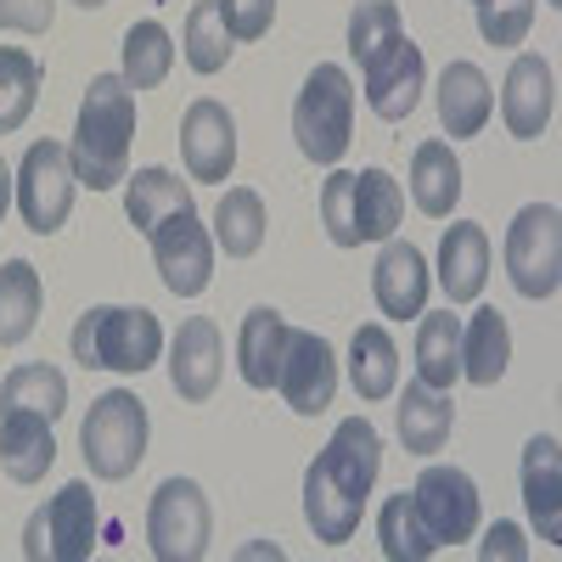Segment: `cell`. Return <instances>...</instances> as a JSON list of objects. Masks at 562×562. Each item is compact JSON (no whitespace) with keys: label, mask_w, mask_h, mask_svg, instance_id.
<instances>
[{"label":"cell","mask_w":562,"mask_h":562,"mask_svg":"<svg viewBox=\"0 0 562 562\" xmlns=\"http://www.w3.org/2000/svg\"><path fill=\"white\" fill-rule=\"evenodd\" d=\"M281 400L299 416H321L338 394V355L321 333H288V355H281V378H276Z\"/></svg>","instance_id":"obj_12"},{"label":"cell","mask_w":562,"mask_h":562,"mask_svg":"<svg viewBox=\"0 0 562 562\" xmlns=\"http://www.w3.org/2000/svg\"><path fill=\"white\" fill-rule=\"evenodd\" d=\"M366 102H371V113L378 119H389V124H400V119H411L416 113V102H422V45H411L405 34L389 45V52H378L366 68Z\"/></svg>","instance_id":"obj_13"},{"label":"cell","mask_w":562,"mask_h":562,"mask_svg":"<svg viewBox=\"0 0 562 562\" xmlns=\"http://www.w3.org/2000/svg\"><path fill=\"white\" fill-rule=\"evenodd\" d=\"M495 113V97H490V79L479 63H450L439 74V124L461 140V135H479Z\"/></svg>","instance_id":"obj_21"},{"label":"cell","mask_w":562,"mask_h":562,"mask_svg":"<svg viewBox=\"0 0 562 562\" xmlns=\"http://www.w3.org/2000/svg\"><path fill=\"white\" fill-rule=\"evenodd\" d=\"M220 360H225L220 326H214L209 315L180 321V333H175V344H169V383H175V394L192 400V405L214 400V389H220Z\"/></svg>","instance_id":"obj_14"},{"label":"cell","mask_w":562,"mask_h":562,"mask_svg":"<svg viewBox=\"0 0 562 562\" xmlns=\"http://www.w3.org/2000/svg\"><path fill=\"white\" fill-rule=\"evenodd\" d=\"M479 551H484V562H495V557H501V562L529 557V546H524V529H518V524H495V529L484 535V546H479Z\"/></svg>","instance_id":"obj_42"},{"label":"cell","mask_w":562,"mask_h":562,"mask_svg":"<svg viewBox=\"0 0 562 562\" xmlns=\"http://www.w3.org/2000/svg\"><path fill=\"white\" fill-rule=\"evenodd\" d=\"M57 18V0H0V29L18 34H45Z\"/></svg>","instance_id":"obj_41"},{"label":"cell","mask_w":562,"mask_h":562,"mask_svg":"<svg viewBox=\"0 0 562 562\" xmlns=\"http://www.w3.org/2000/svg\"><path fill=\"white\" fill-rule=\"evenodd\" d=\"M40 304H45V288H40V270L29 259H12L0 265V344H23L34 326H40Z\"/></svg>","instance_id":"obj_29"},{"label":"cell","mask_w":562,"mask_h":562,"mask_svg":"<svg viewBox=\"0 0 562 562\" xmlns=\"http://www.w3.org/2000/svg\"><path fill=\"white\" fill-rule=\"evenodd\" d=\"M456 378H461V321L450 310L445 315L422 310V326H416V383L450 394Z\"/></svg>","instance_id":"obj_27"},{"label":"cell","mask_w":562,"mask_h":562,"mask_svg":"<svg viewBox=\"0 0 562 562\" xmlns=\"http://www.w3.org/2000/svg\"><path fill=\"white\" fill-rule=\"evenodd\" d=\"M220 18H225L231 40H259L276 18V0H220Z\"/></svg>","instance_id":"obj_40"},{"label":"cell","mask_w":562,"mask_h":562,"mask_svg":"<svg viewBox=\"0 0 562 562\" xmlns=\"http://www.w3.org/2000/svg\"><path fill=\"white\" fill-rule=\"evenodd\" d=\"M74 158L63 140H34L23 169H18V209H23V225L34 231V237H52V231H63L68 209H74Z\"/></svg>","instance_id":"obj_7"},{"label":"cell","mask_w":562,"mask_h":562,"mask_svg":"<svg viewBox=\"0 0 562 562\" xmlns=\"http://www.w3.org/2000/svg\"><path fill=\"white\" fill-rule=\"evenodd\" d=\"M321 220H326V237L338 248H360L355 237V175L349 169H333L321 186Z\"/></svg>","instance_id":"obj_38"},{"label":"cell","mask_w":562,"mask_h":562,"mask_svg":"<svg viewBox=\"0 0 562 562\" xmlns=\"http://www.w3.org/2000/svg\"><path fill=\"white\" fill-rule=\"evenodd\" d=\"M484 281H490V237H484V225L461 220L439 243V288L450 304H473L484 293Z\"/></svg>","instance_id":"obj_18"},{"label":"cell","mask_w":562,"mask_h":562,"mask_svg":"<svg viewBox=\"0 0 562 562\" xmlns=\"http://www.w3.org/2000/svg\"><path fill=\"white\" fill-rule=\"evenodd\" d=\"M288 333H293V326L281 321L270 304L248 310L243 338H237V360H243V383H248V389H276L281 355H288Z\"/></svg>","instance_id":"obj_24"},{"label":"cell","mask_w":562,"mask_h":562,"mask_svg":"<svg viewBox=\"0 0 562 562\" xmlns=\"http://www.w3.org/2000/svg\"><path fill=\"white\" fill-rule=\"evenodd\" d=\"M214 243L231 259H254L259 254V243H265V203H259V192L231 186V192L220 198V209H214Z\"/></svg>","instance_id":"obj_31"},{"label":"cell","mask_w":562,"mask_h":562,"mask_svg":"<svg viewBox=\"0 0 562 562\" xmlns=\"http://www.w3.org/2000/svg\"><path fill=\"white\" fill-rule=\"evenodd\" d=\"M378 535H383V557H394V562H428L439 551V540L428 535V524L416 518V501L411 495H394L378 512Z\"/></svg>","instance_id":"obj_35"},{"label":"cell","mask_w":562,"mask_h":562,"mask_svg":"<svg viewBox=\"0 0 562 562\" xmlns=\"http://www.w3.org/2000/svg\"><path fill=\"white\" fill-rule=\"evenodd\" d=\"M12 169H7V158H0V220H7V209H12Z\"/></svg>","instance_id":"obj_43"},{"label":"cell","mask_w":562,"mask_h":562,"mask_svg":"<svg viewBox=\"0 0 562 562\" xmlns=\"http://www.w3.org/2000/svg\"><path fill=\"white\" fill-rule=\"evenodd\" d=\"M349 383L360 400H389L400 389V349L389 326H360L349 344Z\"/></svg>","instance_id":"obj_28"},{"label":"cell","mask_w":562,"mask_h":562,"mask_svg":"<svg viewBox=\"0 0 562 562\" xmlns=\"http://www.w3.org/2000/svg\"><path fill=\"white\" fill-rule=\"evenodd\" d=\"M479 7V34L490 45H524L535 23V0H473Z\"/></svg>","instance_id":"obj_39"},{"label":"cell","mask_w":562,"mask_h":562,"mask_svg":"<svg viewBox=\"0 0 562 562\" xmlns=\"http://www.w3.org/2000/svg\"><path fill=\"white\" fill-rule=\"evenodd\" d=\"M371 293H378V310L394 321H411L428 310V259L411 243H389L378 270H371Z\"/></svg>","instance_id":"obj_17"},{"label":"cell","mask_w":562,"mask_h":562,"mask_svg":"<svg viewBox=\"0 0 562 562\" xmlns=\"http://www.w3.org/2000/svg\"><path fill=\"white\" fill-rule=\"evenodd\" d=\"M52 461H57L52 422L34 411H0V467H7V479L40 484L52 473Z\"/></svg>","instance_id":"obj_19"},{"label":"cell","mask_w":562,"mask_h":562,"mask_svg":"<svg viewBox=\"0 0 562 562\" xmlns=\"http://www.w3.org/2000/svg\"><path fill=\"white\" fill-rule=\"evenodd\" d=\"M130 140H135V90L124 74H97L79 102V130H74V175L90 192H113L130 175Z\"/></svg>","instance_id":"obj_2"},{"label":"cell","mask_w":562,"mask_h":562,"mask_svg":"<svg viewBox=\"0 0 562 562\" xmlns=\"http://www.w3.org/2000/svg\"><path fill=\"white\" fill-rule=\"evenodd\" d=\"M124 180H130L124 214H130L135 231H153L158 220L192 209V186H186L180 175H169V169H135V175H124Z\"/></svg>","instance_id":"obj_30"},{"label":"cell","mask_w":562,"mask_h":562,"mask_svg":"<svg viewBox=\"0 0 562 562\" xmlns=\"http://www.w3.org/2000/svg\"><path fill=\"white\" fill-rule=\"evenodd\" d=\"M169 68H175V40H169V29L164 23H130V34H124V85L130 90H153V85H164L169 79Z\"/></svg>","instance_id":"obj_33"},{"label":"cell","mask_w":562,"mask_h":562,"mask_svg":"<svg viewBox=\"0 0 562 562\" xmlns=\"http://www.w3.org/2000/svg\"><path fill=\"white\" fill-rule=\"evenodd\" d=\"M416 518L428 524V535L439 546H461L479 535V484L461 473V467H428L411 490Z\"/></svg>","instance_id":"obj_11"},{"label":"cell","mask_w":562,"mask_h":562,"mask_svg":"<svg viewBox=\"0 0 562 562\" xmlns=\"http://www.w3.org/2000/svg\"><path fill=\"white\" fill-rule=\"evenodd\" d=\"M512 360V333H506V315L501 310H473L461 326V378L479 383V389H495L501 371Z\"/></svg>","instance_id":"obj_22"},{"label":"cell","mask_w":562,"mask_h":562,"mask_svg":"<svg viewBox=\"0 0 562 562\" xmlns=\"http://www.w3.org/2000/svg\"><path fill=\"white\" fill-rule=\"evenodd\" d=\"M34 102H40V63L18 45H0V135L23 130Z\"/></svg>","instance_id":"obj_34"},{"label":"cell","mask_w":562,"mask_h":562,"mask_svg":"<svg viewBox=\"0 0 562 562\" xmlns=\"http://www.w3.org/2000/svg\"><path fill=\"white\" fill-rule=\"evenodd\" d=\"M506 276L524 299H551L562 288V214L529 203L506 231Z\"/></svg>","instance_id":"obj_6"},{"label":"cell","mask_w":562,"mask_h":562,"mask_svg":"<svg viewBox=\"0 0 562 562\" xmlns=\"http://www.w3.org/2000/svg\"><path fill=\"white\" fill-rule=\"evenodd\" d=\"M349 130H355V85L338 63H321L304 90H299V108H293V135H299V153L310 164H338L349 153Z\"/></svg>","instance_id":"obj_5"},{"label":"cell","mask_w":562,"mask_h":562,"mask_svg":"<svg viewBox=\"0 0 562 562\" xmlns=\"http://www.w3.org/2000/svg\"><path fill=\"white\" fill-rule=\"evenodd\" d=\"M153 259H158V276L175 299H198L209 281H214V237L203 231L198 209H180L169 220H158L153 231Z\"/></svg>","instance_id":"obj_10"},{"label":"cell","mask_w":562,"mask_h":562,"mask_svg":"<svg viewBox=\"0 0 562 562\" xmlns=\"http://www.w3.org/2000/svg\"><path fill=\"white\" fill-rule=\"evenodd\" d=\"M79 445H85V467L97 479L119 484L130 479L140 461H147V405H140L130 389H108L97 405H90L85 428H79Z\"/></svg>","instance_id":"obj_4"},{"label":"cell","mask_w":562,"mask_h":562,"mask_svg":"<svg viewBox=\"0 0 562 562\" xmlns=\"http://www.w3.org/2000/svg\"><path fill=\"white\" fill-rule=\"evenodd\" d=\"M411 198L428 220H445L461 198V164L450 153V140H422L411 158Z\"/></svg>","instance_id":"obj_25"},{"label":"cell","mask_w":562,"mask_h":562,"mask_svg":"<svg viewBox=\"0 0 562 562\" xmlns=\"http://www.w3.org/2000/svg\"><path fill=\"white\" fill-rule=\"evenodd\" d=\"M74 7H85V12H97V7H108V0H74Z\"/></svg>","instance_id":"obj_44"},{"label":"cell","mask_w":562,"mask_h":562,"mask_svg":"<svg viewBox=\"0 0 562 562\" xmlns=\"http://www.w3.org/2000/svg\"><path fill=\"white\" fill-rule=\"evenodd\" d=\"M0 411H34L45 422H57L68 411V378L57 366H18L0 383Z\"/></svg>","instance_id":"obj_32"},{"label":"cell","mask_w":562,"mask_h":562,"mask_svg":"<svg viewBox=\"0 0 562 562\" xmlns=\"http://www.w3.org/2000/svg\"><path fill=\"white\" fill-rule=\"evenodd\" d=\"M551 108H557V79H551V63L546 57H518L506 74V90H501V119L518 140H535L546 135L551 124Z\"/></svg>","instance_id":"obj_16"},{"label":"cell","mask_w":562,"mask_h":562,"mask_svg":"<svg viewBox=\"0 0 562 562\" xmlns=\"http://www.w3.org/2000/svg\"><path fill=\"white\" fill-rule=\"evenodd\" d=\"M450 428H456L450 394H439L428 383H405V394H400V445L411 456H434V450H445Z\"/></svg>","instance_id":"obj_23"},{"label":"cell","mask_w":562,"mask_h":562,"mask_svg":"<svg viewBox=\"0 0 562 562\" xmlns=\"http://www.w3.org/2000/svg\"><path fill=\"white\" fill-rule=\"evenodd\" d=\"M394 40H400V7L394 0H360V7L349 12V57L360 68L378 52H389Z\"/></svg>","instance_id":"obj_37"},{"label":"cell","mask_w":562,"mask_h":562,"mask_svg":"<svg viewBox=\"0 0 562 562\" xmlns=\"http://www.w3.org/2000/svg\"><path fill=\"white\" fill-rule=\"evenodd\" d=\"M562 445L551 434L529 439L524 450V506H529V518L540 529V540H562Z\"/></svg>","instance_id":"obj_20"},{"label":"cell","mask_w":562,"mask_h":562,"mask_svg":"<svg viewBox=\"0 0 562 562\" xmlns=\"http://www.w3.org/2000/svg\"><path fill=\"white\" fill-rule=\"evenodd\" d=\"M378 467H383V439L366 416L338 422L333 445H326L310 473H304V524L315 529L321 546H344L360 529V512L366 495L378 484Z\"/></svg>","instance_id":"obj_1"},{"label":"cell","mask_w":562,"mask_h":562,"mask_svg":"<svg viewBox=\"0 0 562 562\" xmlns=\"http://www.w3.org/2000/svg\"><path fill=\"white\" fill-rule=\"evenodd\" d=\"M23 551L40 562H85L90 551H97V495H90V484H63L52 501H45L34 518H29V540Z\"/></svg>","instance_id":"obj_8"},{"label":"cell","mask_w":562,"mask_h":562,"mask_svg":"<svg viewBox=\"0 0 562 562\" xmlns=\"http://www.w3.org/2000/svg\"><path fill=\"white\" fill-rule=\"evenodd\" d=\"M147 546L158 562H198L209 551V495L192 479L158 484L147 506Z\"/></svg>","instance_id":"obj_9"},{"label":"cell","mask_w":562,"mask_h":562,"mask_svg":"<svg viewBox=\"0 0 562 562\" xmlns=\"http://www.w3.org/2000/svg\"><path fill=\"white\" fill-rule=\"evenodd\" d=\"M405 220V192L389 169H360L355 175V237L360 243H389Z\"/></svg>","instance_id":"obj_26"},{"label":"cell","mask_w":562,"mask_h":562,"mask_svg":"<svg viewBox=\"0 0 562 562\" xmlns=\"http://www.w3.org/2000/svg\"><path fill=\"white\" fill-rule=\"evenodd\" d=\"M158 355H164V326L140 304L135 310L130 304H97L74 326V360L85 371H124V378H140Z\"/></svg>","instance_id":"obj_3"},{"label":"cell","mask_w":562,"mask_h":562,"mask_svg":"<svg viewBox=\"0 0 562 562\" xmlns=\"http://www.w3.org/2000/svg\"><path fill=\"white\" fill-rule=\"evenodd\" d=\"M180 153L192 180H225L231 164H237V119H231L220 102H192L180 119Z\"/></svg>","instance_id":"obj_15"},{"label":"cell","mask_w":562,"mask_h":562,"mask_svg":"<svg viewBox=\"0 0 562 562\" xmlns=\"http://www.w3.org/2000/svg\"><path fill=\"white\" fill-rule=\"evenodd\" d=\"M186 63L198 74H220L231 63V29L220 18V0H198L186 12Z\"/></svg>","instance_id":"obj_36"}]
</instances>
